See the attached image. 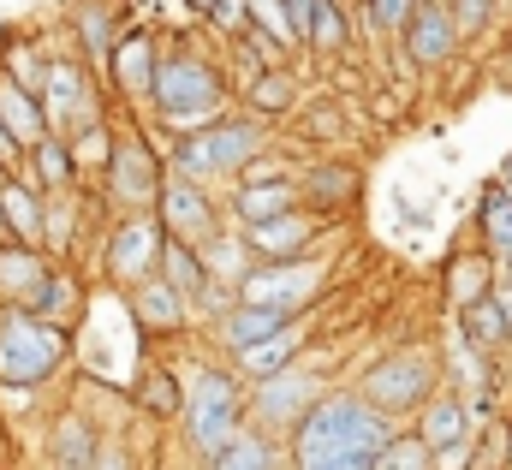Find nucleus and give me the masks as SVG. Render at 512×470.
<instances>
[{"instance_id": "f257e3e1", "label": "nucleus", "mask_w": 512, "mask_h": 470, "mask_svg": "<svg viewBox=\"0 0 512 470\" xmlns=\"http://www.w3.org/2000/svg\"><path fill=\"white\" fill-rule=\"evenodd\" d=\"M387 441H393V423H387L364 393H328V399L304 417V429L292 435V465H310V459H352V453L382 459Z\"/></svg>"}, {"instance_id": "f03ea898", "label": "nucleus", "mask_w": 512, "mask_h": 470, "mask_svg": "<svg viewBox=\"0 0 512 470\" xmlns=\"http://www.w3.org/2000/svg\"><path fill=\"white\" fill-rule=\"evenodd\" d=\"M262 149H268V125H262L256 114H227V119H215V125H203V131L173 137L167 173H173V179H191V185L245 179Z\"/></svg>"}, {"instance_id": "7ed1b4c3", "label": "nucleus", "mask_w": 512, "mask_h": 470, "mask_svg": "<svg viewBox=\"0 0 512 470\" xmlns=\"http://www.w3.org/2000/svg\"><path fill=\"white\" fill-rule=\"evenodd\" d=\"M149 108L161 114V125H173L179 137L185 131H203L215 119H227V72L191 48H167L161 54V72H155V90H149Z\"/></svg>"}, {"instance_id": "20e7f679", "label": "nucleus", "mask_w": 512, "mask_h": 470, "mask_svg": "<svg viewBox=\"0 0 512 470\" xmlns=\"http://www.w3.org/2000/svg\"><path fill=\"white\" fill-rule=\"evenodd\" d=\"M60 363H66L60 328H48L24 304H0V387L6 393H36L42 381H54Z\"/></svg>"}, {"instance_id": "39448f33", "label": "nucleus", "mask_w": 512, "mask_h": 470, "mask_svg": "<svg viewBox=\"0 0 512 470\" xmlns=\"http://www.w3.org/2000/svg\"><path fill=\"white\" fill-rule=\"evenodd\" d=\"M185 441H191V453L197 459H221L251 423H245V405H239V381L227 375V369H197L191 375V387H185Z\"/></svg>"}, {"instance_id": "423d86ee", "label": "nucleus", "mask_w": 512, "mask_h": 470, "mask_svg": "<svg viewBox=\"0 0 512 470\" xmlns=\"http://www.w3.org/2000/svg\"><path fill=\"white\" fill-rule=\"evenodd\" d=\"M435 381H441V369H435V352H423V346H405V352H387L376 369H364V399L382 411L387 423L393 417H411V411H423L429 399H435Z\"/></svg>"}, {"instance_id": "0eeeda50", "label": "nucleus", "mask_w": 512, "mask_h": 470, "mask_svg": "<svg viewBox=\"0 0 512 470\" xmlns=\"http://www.w3.org/2000/svg\"><path fill=\"white\" fill-rule=\"evenodd\" d=\"M328 399V387L316 381V369H286V375H268V381H251V411L256 417V429L262 435H298L304 429V417L316 411Z\"/></svg>"}, {"instance_id": "6e6552de", "label": "nucleus", "mask_w": 512, "mask_h": 470, "mask_svg": "<svg viewBox=\"0 0 512 470\" xmlns=\"http://www.w3.org/2000/svg\"><path fill=\"white\" fill-rule=\"evenodd\" d=\"M328 286V262L322 256H298V262H256L239 286V304H268V310H292L304 316V304H316Z\"/></svg>"}, {"instance_id": "1a4fd4ad", "label": "nucleus", "mask_w": 512, "mask_h": 470, "mask_svg": "<svg viewBox=\"0 0 512 470\" xmlns=\"http://www.w3.org/2000/svg\"><path fill=\"white\" fill-rule=\"evenodd\" d=\"M161 244H167V227L155 215H126L108 227V244H102V268L114 286H143L161 274Z\"/></svg>"}, {"instance_id": "9d476101", "label": "nucleus", "mask_w": 512, "mask_h": 470, "mask_svg": "<svg viewBox=\"0 0 512 470\" xmlns=\"http://www.w3.org/2000/svg\"><path fill=\"white\" fill-rule=\"evenodd\" d=\"M108 197L120 203V209H131V215H149L155 203H161V185H167V173H161V155L137 137V131H126L120 143H114V161H108Z\"/></svg>"}, {"instance_id": "9b49d317", "label": "nucleus", "mask_w": 512, "mask_h": 470, "mask_svg": "<svg viewBox=\"0 0 512 470\" xmlns=\"http://www.w3.org/2000/svg\"><path fill=\"white\" fill-rule=\"evenodd\" d=\"M155 221L167 227V238H185V244H197V250L227 233V227H221V209H215V197H209V185H191V179H173V173H167V185H161Z\"/></svg>"}, {"instance_id": "f8f14e48", "label": "nucleus", "mask_w": 512, "mask_h": 470, "mask_svg": "<svg viewBox=\"0 0 512 470\" xmlns=\"http://www.w3.org/2000/svg\"><path fill=\"white\" fill-rule=\"evenodd\" d=\"M298 203H304V179H292L286 167H251L233 185V221L239 227H262V221L298 215Z\"/></svg>"}, {"instance_id": "ddd939ff", "label": "nucleus", "mask_w": 512, "mask_h": 470, "mask_svg": "<svg viewBox=\"0 0 512 470\" xmlns=\"http://www.w3.org/2000/svg\"><path fill=\"white\" fill-rule=\"evenodd\" d=\"M459 24H453V12H447V0H423L417 12H411V24H405V36H399V48H405V60L411 66H423V72H435V66H447L453 54H459Z\"/></svg>"}, {"instance_id": "4468645a", "label": "nucleus", "mask_w": 512, "mask_h": 470, "mask_svg": "<svg viewBox=\"0 0 512 470\" xmlns=\"http://www.w3.org/2000/svg\"><path fill=\"white\" fill-rule=\"evenodd\" d=\"M42 108L54 125H90L96 119V90H90V72L78 60H54L48 66V84H42Z\"/></svg>"}, {"instance_id": "2eb2a0df", "label": "nucleus", "mask_w": 512, "mask_h": 470, "mask_svg": "<svg viewBox=\"0 0 512 470\" xmlns=\"http://www.w3.org/2000/svg\"><path fill=\"white\" fill-rule=\"evenodd\" d=\"M429 453H447V447H459V441H477V417H471V405H465V393L459 387H447V393H435L423 411H417V429H411Z\"/></svg>"}, {"instance_id": "dca6fc26", "label": "nucleus", "mask_w": 512, "mask_h": 470, "mask_svg": "<svg viewBox=\"0 0 512 470\" xmlns=\"http://www.w3.org/2000/svg\"><path fill=\"white\" fill-rule=\"evenodd\" d=\"M155 72H161V42L149 30H126L114 60H108V78L120 96H149L155 90Z\"/></svg>"}, {"instance_id": "f3484780", "label": "nucleus", "mask_w": 512, "mask_h": 470, "mask_svg": "<svg viewBox=\"0 0 512 470\" xmlns=\"http://www.w3.org/2000/svg\"><path fill=\"white\" fill-rule=\"evenodd\" d=\"M0 125L12 131V143L30 155L42 137H54V119H48V108H42V96L36 90H24L18 78H6L0 72Z\"/></svg>"}, {"instance_id": "a211bd4d", "label": "nucleus", "mask_w": 512, "mask_h": 470, "mask_svg": "<svg viewBox=\"0 0 512 470\" xmlns=\"http://www.w3.org/2000/svg\"><path fill=\"white\" fill-rule=\"evenodd\" d=\"M298 328V316L292 310H268V304H239L215 334H221V346L233 357H245L251 346H268V340H280V334H292Z\"/></svg>"}, {"instance_id": "6ab92c4d", "label": "nucleus", "mask_w": 512, "mask_h": 470, "mask_svg": "<svg viewBox=\"0 0 512 470\" xmlns=\"http://www.w3.org/2000/svg\"><path fill=\"white\" fill-rule=\"evenodd\" d=\"M239 233H245L256 262H298L316 244V221L298 209V215H280V221H262V227H239Z\"/></svg>"}, {"instance_id": "aec40b11", "label": "nucleus", "mask_w": 512, "mask_h": 470, "mask_svg": "<svg viewBox=\"0 0 512 470\" xmlns=\"http://www.w3.org/2000/svg\"><path fill=\"white\" fill-rule=\"evenodd\" d=\"M161 280H167L191 310H203V304L215 298V274H209L203 250L185 244V238H167V244H161Z\"/></svg>"}, {"instance_id": "412c9836", "label": "nucleus", "mask_w": 512, "mask_h": 470, "mask_svg": "<svg viewBox=\"0 0 512 470\" xmlns=\"http://www.w3.org/2000/svg\"><path fill=\"white\" fill-rule=\"evenodd\" d=\"M48 274H54V268H48V256H42L36 244H12V238L0 244V298H6V304H24V310H30L36 292L48 286Z\"/></svg>"}, {"instance_id": "4be33fe9", "label": "nucleus", "mask_w": 512, "mask_h": 470, "mask_svg": "<svg viewBox=\"0 0 512 470\" xmlns=\"http://www.w3.org/2000/svg\"><path fill=\"white\" fill-rule=\"evenodd\" d=\"M126 310L137 328H149V334H179L185 328V316H191V304L155 274V280H143V286H131L126 292Z\"/></svg>"}, {"instance_id": "5701e85b", "label": "nucleus", "mask_w": 512, "mask_h": 470, "mask_svg": "<svg viewBox=\"0 0 512 470\" xmlns=\"http://www.w3.org/2000/svg\"><path fill=\"white\" fill-rule=\"evenodd\" d=\"M24 167H30V185H36L42 197H66V191L78 185V173H84V167H78V155H72V137H66V131L42 137V143L30 149V161H24Z\"/></svg>"}, {"instance_id": "b1692460", "label": "nucleus", "mask_w": 512, "mask_h": 470, "mask_svg": "<svg viewBox=\"0 0 512 470\" xmlns=\"http://www.w3.org/2000/svg\"><path fill=\"white\" fill-rule=\"evenodd\" d=\"M495 286H501V274H495V256L489 250L453 256V268H447V304H453V316H465L471 304L495 298Z\"/></svg>"}, {"instance_id": "393cba45", "label": "nucleus", "mask_w": 512, "mask_h": 470, "mask_svg": "<svg viewBox=\"0 0 512 470\" xmlns=\"http://www.w3.org/2000/svg\"><path fill=\"white\" fill-rule=\"evenodd\" d=\"M0 215H6V233H12V244H42L48 197H42L30 179H6V185H0Z\"/></svg>"}, {"instance_id": "a878e982", "label": "nucleus", "mask_w": 512, "mask_h": 470, "mask_svg": "<svg viewBox=\"0 0 512 470\" xmlns=\"http://www.w3.org/2000/svg\"><path fill=\"white\" fill-rule=\"evenodd\" d=\"M30 310H36L48 328H60V334H66V328L84 316V286H78V274H72V268H54V274H48V286L36 292V304H30Z\"/></svg>"}, {"instance_id": "bb28decb", "label": "nucleus", "mask_w": 512, "mask_h": 470, "mask_svg": "<svg viewBox=\"0 0 512 470\" xmlns=\"http://www.w3.org/2000/svg\"><path fill=\"white\" fill-rule=\"evenodd\" d=\"M459 334L477 346L483 357H501L512 346V322H507V310L495 304V298H483V304H471L465 316H459Z\"/></svg>"}, {"instance_id": "cd10ccee", "label": "nucleus", "mask_w": 512, "mask_h": 470, "mask_svg": "<svg viewBox=\"0 0 512 470\" xmlns=\"http://www.w3.org/2000/svg\"><path fill=\"white\" fill-rule=\"evenodd\" d=\"M477 238L495 262H512V197L501 185H489L483 203H477Z\"/></svg>"}, {"instance_id": "c85d7f7f", "label": "nucleus", "mask_w": 512, "mask_h": 470, "mask_svg": "<svg viewBox=\"0 0 512 470\" xmlns=\"http://www.w3.org/2000/svg\"><path fill=\"white\" fill-rule=\"evenodd\" d=\"M72 24H78V36H84V48H90V60H114V48H120V36H114V0H78L72 6Z\"/></svg>"}, {"instance_id": "c756f323", "label": "nucleus", "mask_w": 512, "mask_h": 470, "mask_svg": "<svg viewBox=\"0 0 512 470\" xmlns=\"http://www.w3.org/2000/svg\"><path fill=\"white\" fill-rule=\"evenodd\" d=\"M102 453V435L84 417H60L54 423V470H90Z\"/></svg>"}, {"instance_id": "7c9ffc66", "label": "nucleus", "mask_w": 512, "mask_h": 470, "mask_svg": "<svg viewBox=\"0 0 512 470\" xmlns=\"http://www.w3.org/2000/svg\"><path fill=\"white\" fill-rule=\"evenodd\" d=\"M298 352H304V328H292V334H280V340H268V346H251V352L233 357V363L245 369V381H268V375L298 369Z\"/></svg>"}, {"instance_id": "2f4dec72", "label": "nucleus", "mask_w": 512, "mask_h": 470, "mask_svg": "<svg viewBox=\"0 0 512 470\" xmlns=\"http://www.w3.org/2000/svg\"><path fill=\"white\" fill-rule=\"evenodd\" d=\"M245 102H251V114H256V119L286 114V108L298 102V78H292L286 66H274V72H256L251 84H245Z\"/></svg>"}, {"instance_id": "473e14b6", "label": "nucleus", "mask_w": 512, "mask_h": 470, "mask_svg": "<svg viewBox=\"0 0 512 470\" xmlns=\"http://www.w3.org/2000/svg\"><path fill=\"white\" fill-rule=\"evenodd\" d=\"M310 48H316V54H346V48H352V18H346V0H316Z\"/></svg>"}, {"instance_id": "72a5a7b5", "label": "nucleus", "mask_w": 512, "mask_h": 470, "mask_svg": "<svg viewBox=\"0 0 512 470\" xmlns=\"http://www.w3.org/2000/svg\"><path fill=\"white\" fill-rule=\"evenodd\" d=\"M304 197L316 209H340L358 197V173L352 167H316V173H304Z\"/></svg>"}, {"instance_id": "f704fd0d", "label": "nucleus", "mask_w": 512, "mask_h": 470, "mask_svg": "<svg viewBox=\"0 0 512 470\" xmlns=\"http://www.w3.org/2000/svg\"><path fill=\"white\" fill-rule=\"evenodd\" d=\"M251 30L262 36V42H274L280 54L304 48V42H298V30H292V12H286V0H251Z\"/></svg>"}, {"instance_id": "c9c22d12", "label": "nucleus", "mask_w": 512, "mask_h": 470, "mask_svg": "<svg viewBox=\"0 0 512 470\" xmlns=\"http://www.w3.org/2000/svg\"><path fill=\"white\" fill-rule=\"evenodd\" d=\"M48 66H54V60H42V54L30 48V36L6 42V54H0V72H6V78H18V84H24V90H36V96H42V84H48Z\"/></svg>"}, {"instance_id": "e433bc0d", "label": "nucleus", "mask_w": 512, "mask_h": 470, "mask_svg": "<svg viewBox=\"0 0 512 470\" xmlns=\"http://www.w3.org/2000/svg\"><path fill=\"white\" fill-rule=\"evenodd\" d=\"M209 470H274V441H268L262 429H245Z\"/></svg>"}, {"instance_id": "4c0bfd02", "label": "nucleus", "mask_w": 512, "mask_h": 470, "mask_svg": "<svg viewBox=\"0 0 512 470\" xmlns=\"http://www.w3.org/2000/svg\"><path fill=\"white\" fill-rule=\"evenodd\" d=\"M137 399H143L149 411H161V417H185V393H179V375H173V369H143Z\"/></svg>"}, {"instance_id": "58836bf2", "label": "nucleus", "mask_w": 512, "mask_h": 470, "mask_svg": "<svg viewBox=\"0 0 512 470\" xmlns=\"http://www.w3.org/2000/svg\"><path fill=\"white\" fill-rule=\"evenodd\" d=\"M72 238H78V209H72L66 197H48V221H42V244H48L54 256H66V250H72Z\"/></svg>"}, {"instance_id": "ea45409f", "label": "nucleus", "mask_w": 512, "mask_h": 470, "mask_svg": "<svg viewBox=\"0 0 512 470\" xmlns=\"http://www.w3.org/2000/svg\"><path fill=\"white\" fill-rule=\"evenodd\" d=\"M376 470H435V453H429L417 435H393L387 453L376 459Z\"/></svg>"}, {"instance_id": "a19ab883", "label": "nucleus", "mask_w": 512, "mask_h": 470, "mask_svg": "<svg viewBox=\"0 0 512 470\" xmlns=\"http://www.w3.org/2000/svg\"><path fill=\"white\" fill-rule=\"evenodd\" d=\"M417 6H423V0H370L364 18H370V30H382V36H405V24H411Z\"/></svg>"}, {"instance_id": "79ce46f5", "label": "nucleus", "mask_w": 512, "mask_h": 470, "mask_svg": "<svg viewBox=\"0 0 512 470\" xmlns=\"http://www.w3.org/2000/svg\"><path fill=\"white\" fill-rule=\"evenodd\" d=\"M495 6H501V0H447V12H453L459 36H483V30L495 24Z\"/></svg>"}, {"instance_id": "37998d69", "label": "nucleus", "mask_w": 512, "mask_h": 470, "mask_svg": "<svg viewBox=\"0 0 512 470\" xmlns=\"http://www.w3.org/2000/svg\"><path fill=\"white\" fill-rule=\"evenodd\" d=\"M209 24H215L227 42H245V36H251V0H221V6L209 12Z\"/></svg>"}, {"instance_id": "c03bdc74", "label": "nucleus", "mask_w": 512, "mask_h": 470, "mask_svg": "<svg viewBox=\"0 0 512 470\" xmlns=\"http://www.w3.org/2000/svg\"><path fill=\"white\" fill-rule=\"evenodd\" d=\"M435 470H477V441H459V447L435 453Z\"/></svg>"}, {"instance_id": "a18cd8bd", "label": "nucleus", "mask_w": 512, "mask_h": 470, "mask_svg": "<svg viewBox=\"0 0 512 470\" xmlns=\"http://www.w3.org/2000/svg\"><path fill=\"white\" fill-rule=\"evenodd\" d=\"M292 470H376V459L352 453V459H310V465H292Z\"/></svg>"}, {"instance_id": "49530a36", "label": "nucleus", "mask_w": 512, "mask_h": 470, "mask_svg": "<svg viewBox=\"0 0 512 470\" xmlns=\"http://www.w3.org/2000/svg\"><path fill=\"white\" fill-rule=\"evenodd\" d=\"M90 470H131V453L126 447H114V441H102V453H96V465Z\"/></svg>"}, {"instance_id": "de8ad7c7", "label": "nucleus", "mask_w": 512, "mask_h": 470, "mask_svg": "<svg viewBox=\"0 0 512 470\" xmlns=\"http://www.w3.org/2000/svg\"><path fill=\"white\" fill-rule=\"evenodd\" d=\"M24 161H30V155H24V149H18V143H12V131H6V125H0V167H6V173H18V167H24Z\"/></svg>"}, {"instance_id": "09e8293b", "label": "nucleus", "mask_w": 512, "mask_h": 470, "mask_svg": "<svg viewBox=\"0 0 512 470\" xmlns=\"http://www.w3.org/2000/svg\"><path fill=\"white\" fill-rule=\"evenodd\" d=\"M495 185H501V191H507V197H512V155H507V161H501V173H495Z\"/></svg>"}, {"instance_id": "8fccbe9b", "label": "nucleus", "mask_w": 512, "mask_h": 470, "mask_svg": "<svg viewBox=\"0 0 512 470\" xmlns=\"http://www.w3.org/2000/svg\"><path fill=\"white\" fill-rule=\"evenodd\" d=\"M185 6H191V12H203V18H209V12H215V6H221V0H185Z\"/></svg>"}, {"instance_id": "3c124183", "label": "nucleus", "mask_w": 512, "mask_h": 470, "mask_svg": "<svg viewBox=\"0 0 512 470\" xmlns=\"http://www.w3.org/2000/svg\"><path fill=\"white\" fill-rule=\"evenodd\" d=\"M507 470H512V417H507Z\"/></svg>"}, {"instance_id": "603ef678", "label": "nucleus", "mask_w": 512, "mask_h": 470, "mask_svg": "<svg viewBox=\"0 0 512 470\" xmlns=\"http://www.w3.org/2000/svg\"><path fill=\"white\" fill-rule=\"evenodd\" d=\"M6 238H12V233H6V215H0V244H6Z\"/></svg>"}, {"instance_id": "864d4df0", "label": "nucleus", "mask_w": 512, "mask_h": 470, "mask_svg": "<svg viewBox=\"0 0 512 470\" xmlns=\"http://www.w3.org/2000/svg\"><path fill=\"white\" fill-rule=\"evenodd\" d=\"M6 179H12V173H6V167H0V185H6Z\"/></svg>"}, {"instance_id": "5fc2aeb1", "label": "nucleus", "mask_w": 512, "mask_h": 470, "mask_svg": "<svg viewBox=\"0 0 512 470\" xmlns=\"http://www.w3.org/2000/svg\"><path fill=\"white\" fill-rule=\"evenodd\" d=\"M507 280H512V262H507Z\"/></svg>"}, {"instance_id": "6e6d98bb", "label": "nucleus", "mask_w": 512, "mask_h": 470, "mask_svg": "<svg viewBox=\"0 0 512 470\" xmlns=\"http://www.w3.org/2000/svg\"><path fill=\"white\" fill-rule=\"evenodd\" d=\"M358 6H370V0H358Z\"/></svg>"}]
</instances>
